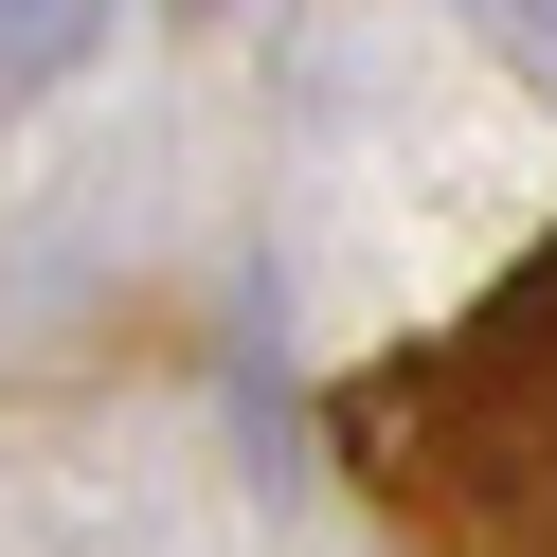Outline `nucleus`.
Masks as SVG:
<instances>
[{
    "label": "nucleus",
    "instance_id": "nucleus-1",
    "mask_svg": "<svg viewBox=\"0 0 557 557\" xmlns=\"http://www.w3.org/2000/svg\"><path fill=\"white\" fill-rule=\"evenodd\" d=\"M360 485L449 557H557V252L342 413Z\"/></svg>",
    "mask_w": 557,
    "mask_h": 557
},
{
    "label": "nucleus",
    "instance_id": "nucleus-2",
    "mask_svg": "<svg viewBox=\"0 0 557 557\" xmlns=\"http://www.w3.org/2000/svg\"><path fill=\"white\" fill-rule=\"evenodd\" d=\"M90 37H109V0H0V90H54Z\"/></svg>",
    "mask_w": 557,
    "mask_h": 557
},
{
    "label": "nucleus",
    "instance_id": "nucleus-3",
    "mask_svg": "<svg viewBox=\"0 0 557 557\" xmlns=\"http://www.w3.org/2000/svg\"><path fill=\"white\" fill-rule=\"evenodd\" d=\"M485 37H504V54H557V0H485Z\"/></svg>",
    "mask_w": 557,
    "mask_h": 557
}]
</instances>
